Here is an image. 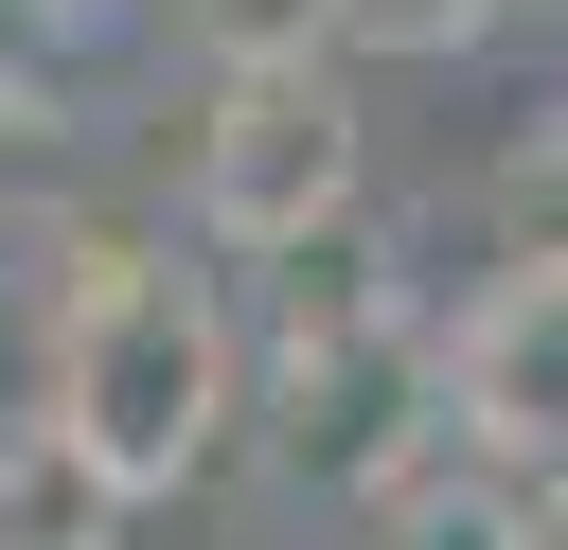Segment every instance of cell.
Returning <instances> with one entry per match:
<instances>
[{
  "label": "cell",
  "instance_id": "1",
  "mask_svg": "<svg viewBox=\"0 0 568 550\" xmlns=\"http://www.w3.org/2000/svg\"><path fill=\"white\" fill-rule=\"evenodd\" d=\"M248 408H266V337L231 319L213 266H178L160 231H71L53 248V284H36V444L106 515L195 497Z\"/></svg>",
  "mask_w": 568,
  "mask_h": 550
},
{
  "label": "cell",
  "instance_id": "2",
  "mask_svg": "<svg viewBox=\"0 0 568 550\" xmlns=\"http://www.w3.org/2000/svg\"><path fill=\"white\" fill-rule=\"evenodd\" d=\"M178 195H195V248H231V266H302V248H337V231H355V89H337V53L195 71Z\"/></svg>",
  "mask_w": 568,
  "mask_h": 550
},
{
  "label": "cell",
  "instance_id": "3",
  "mask_svg": "<svg viewBox=\"0 0 568 550\" xmlns=\"http://www.w3.org/2000/svg\"><path fill=\"white\" fill-rule=\"evenodd\" d=\"M444 444L550 479L568 461V266H497L444 319Z\"/></svg>",
  "mask_w": 568,
  "mask_h": 550
},
{
  "label": "cell",
  "instance_id": "4",
  "mask_svg": "<svg viewBox=\"0 0 568 550\" xmlns=\"http://www.w3.org/2000/svg\"><path fill=\"white\" fill-rule=\"evenodd\" d=\"M479 248H497V266H568V106L497 142V177H479Z\"/></svg>",
  "mask_w": 568,
  "mask_h": 550
},
{
  "label": "cell",
  "instance_id": "5",
  "mask_svg": "<svg viewBox=\"0 0 568 550\" xmlns=\"http://www.w3.org/2000/svg\"><path fill=\"white\" fill-rule=\"evenodd\" d=\"M160 18L195 35V71H248V53H337L355 0H160Z\"/></svg>",
  "mask_w": 568,
  "mask_h": 550
},
{
  "label": "cell",
  "instance_id": "6",
  "mask_svg": "<svg viewBox=\"0 0 568 550\" xmlns=\"http://www.w3.org/2000/svg\"><path fill=\"white\" fill-rule=\"evenodd\" d=\"M462 35H497V0H355L337 18V53H462Z\"/></svg>",
  "mask_w": 568,
  "mask_h": 550
},
{
  "label": "cell",
  "instance_id": "7",
  "mask_svg": "<svg viewBox=\"0 0 568 550\" xmlns=\"http://www.w3.org/2000/svg\"><path fill=\"white\" fill-rule=\"evenodd\" d=\"M36 142H53V89H36V71H18V53H0V195H18V177H36Z\"/></svg>",
  "mask_w": 568,
  "mask_h": 550
},
{
  "label": "cell",
  "instance_id": "8",
  "mask_svg": "<svg viewBox=\"0 0 568 550\" xmlns=\"http://www.w3.org/2000/svg\"><path fill=\"white\" fill-rule=\"evenodd\" d=\"M0 18H18V35H124L142 0H0Z\"/></svg>",
  "mask_w": 568,
  "mask_h": 550
},
{
  "label": "cell",
  "instance_id": "9",
  "mask_svg": "<svg viewBox=\"0 0 568 550\" xmlns=\"http://www.w3.org/2000/svg\"><path fill=\"white\" fill-rule=\"evenodd\" d=\"M515 550H568V461H550V479H515Z\"/></svg>",
  "mask_w": 568,
  "mask_h": 550
}]
</instances>
